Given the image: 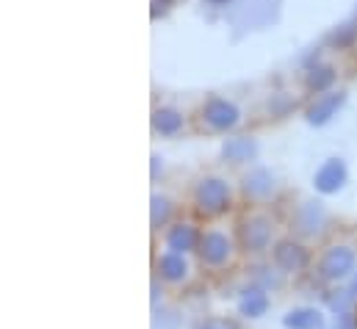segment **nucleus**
Here are the masks:
<instances>
[{
    "mask_svg": "<svg viewBox=\"0 0 357 329\" xmlns=\"http://www.w3.org/2000/svg\"><path fill=\"white\" fill-rule=\"evenodd\" d=\"M230 202H233V191H230V183L222 180V177H202L197 185H194V208L199 216H222L230 211Z\"/></svg>",
    "mask_w": 357,
    "mask_h": 329,
    "instance_id": "f257e3e1",
    "label": "nucleus"
},
{
    "mask_svg": "<svg viewBox=\"0 0 357 329\" xmlns=\"http://www.w3.org/2000/svg\"><path fill=\"white\" fill-rule=\"evenodd\" d=\"M271 236H274V222L266 213H247L241 222H238V230H236V238H238V247L244 249L247 254H261L271 247Z\"/></svg>",
    "mask_w": 357,
    "mask_h": 329,
    "instance_id": "f03ea898",
    "label": "nucleus"
},
{
    "mask_svg": "<svg viewBox=\"0 0 357 329\" xmlns=\"http://www.w3.org/2000/svg\"><path fill=\"white\" fill-rule=\"evenodd\" d=\"M199 119L208 130L225 133V130H233L241 122V111L236 108V102H230L225 97H208L199 108Z\"/></svg>",
    "mask_w": 357,
    "mask_h": 329,
    "instance_id": "7ed1b4c3",
    "label": "nucleus"
},
{
    "mask_svg": "<svg viewBox=\"0 0 357 329\" xmlns=\"http://www.w3.org/2000/svg\"><path fill=\"white\" fill-rule=\"evenodd\" d=\"M233 252H236V244L227 233L222 230H205L202 233V241H199V263L205 268H225L230 260H233Z\"/></svg>",
    "mask_w": 357,
    "mask_h": 329,
    "instance_id": "20e7f679",
    "label": "nucleus"
},
{
    "mask_svg": "<svg viewBox=\"0 0 357 329\" xmlns=\"http://www.w3.org/2000/svg\"><path fill=\"white\" fill-rule=\"evenodd\" d=\"M355 266H357L355 249L347 247V244H335V247H330L321 254V260H319V277L327 280V282H341V280H347L355 271Z\"/></svg>",
    "mask_w": 357,
    "mask_h": 329,
    "instance_id": "39448f33",
    "label": "nucleus"
},
{
    "mask_svg": "<svg viewBox=\"0 0 357 329\" xmlns=\"http://www.w3.org/2000/svg\"><path fill=\"white\" fill-rule=\"evenodd\" d=\"M271 257H274V266H277L280 271H285V274L302 271V268L310 263L307 249L302 247L299 241H294V238H282V241H277L274 249H271Z\"/></svg>",
    "mask_w": 357,
    "mask_h": 329,
    "instance_id": "423d86ee",
    "label": "nucleus"
},
{
    "mask_svg": "<svg viewBox=\"0 0 357 329\" xmlns=\"http://www.w3.org/2000/svg\"><path fill=\"white\" fill-rule=\"evenodd\" d=\"M199 241H202V233L191 224V222H178L167 230L164 236V244H167V252H178V254H191L199 249Z\"/></svg>",
    "mask_w": 357,
    "mask_h": 329,
    "instance_id": "0eeeda50",
    "label": "nucleus"
},
{
    "mask_svg": "<svg viewBox=\"0 0 357 329\" xmlns=\"http://www.w3.org/2000/svg\"><path fill=\"white\" fill-rule=\"evenodd\" d=\"M347 177H349L347 164L341 158H330V161H324V164L319 166L313 183H316V191L319 194H338L347 185Z\"/></svg>",
    "mask_w": 357,
    "mask_h": 329,
    "instance_id": "6e6552de",
    "label": "nucleus"
},
{
    "mask_svg": "<svg viewBox=\"0 0 357 329\" xmlns=\"http://www.w3.org/2000/svg\"><path fill=\"white\" fill-rule=\"evenodd\" d=\"M324 224H327V213H324L321 202H305L294 216V227L302 236H321Z\"/></svg>",
    "mask_w": 357,
    "mask_h": 329,
    "instance_id": "1a4fd4ad",
    "label": "nucleus"
},
{
    "mask_svg": "<svg viewBox=\"0 0 357 329\" xmlns=\"http://www.w3.org/2000/svg\"><path fill=\"white\" fill-rule=\"evenodd\" d=\"M188 260H185V254H178V252H164V254H158L155 257V274L164 280V282H172V285H178V282H185L188 280Z\"/></svg>",
    "mask_w": 357,
    "mask_h": 329,
    "instance_id": "9d476101",
    "label": "nucleus"
},
{
    "mask_svg": "<svg viewBox=\"0 0 357 329\" xmlns=\"http://www.w3.org/2000/svg\"><path fill=\"white\" fill-rule=\"evenodd\" d=\"M344 100H347L344 91H327V94L316 97V102L307 108V119L313 125H324L330 116H335V111L344 105Z\"/></svg>",
    "mask_w": 357,
    "mask_h": 329,
    "instance_id": "9b49d317",
    "label": "nucleus"
},
{
    "mask_svg": "<svg viewBox=\"0 0 357 329\" xmlns=\"http://www.w3.org/2000/svg\"><path fill=\"white\" fill-rule=\"evenodd\" d=\"M244 194H247V199H252V202L268 199V197L274 194V177H271V171H266V169L250 171V174L244 177Z\"/></svg>",
    "mask_w": 357,
    "mask_h": 329,
    "instance_id": "f8f14e48",
    "label": "nucleus"
},
{
    "mask_svg": "<svg viewBox=\"0 0 357 329\" xmlns=\"http://www.w3.org/2000/svg\"><path fill=\"white\" fill-rule=\"evenodd\" d=\"M222 155H225V161H230V164H250V161H255V155H258V144H255V139H250V136L227 139L225 147H222Z\"/></svg>",
    "mask_w": 357,
    "mask_h": 329,
    "instance_id": "ddd939ff",
    "label": "nucleus"
},
{
    "mask_svg": "<svg viewBox=\"0 0 357 329\" xmlns=\"http://www.w3.org/2000/svg\"><path fill=\"white\" fill-rule=\"evenodd\" d=\"M183 128H185V116L180 114L178 108L161 105V108L153 111V130L158 136H178Z\"/></svg>",
    "mask_w": 357,
    "mask_h": 329,
    "instance_id": "4468645a",
    "label": "nucleus"
},
{
    "mask_svg": "<svg viewBox=\"0 0 357 329\" xmlns=\"http://www.w3.org/2000/svg\"><path fill=\"white\" fill-rule=\"evenodd\" d=\"M285 329H324V316L316 307H294L282 316Z\"/></svg>",
    "mask_w": 357,
    "mask_h": 329,
    "instance_id": "2eb2a0df",
    "label": "nucleus"
},
{
    "mask_svg": "<svg viewBox=\"0 0 357 329\" xmlns=\"http://www.w3.org/2000/svg\"><path fill=\"white\" fill-rule=\"evenodd\" d=\"M268 310V296L264 288H247L238 299V313L244 319H261Z\"/></svg>",
    "mask_w": 357,
    "mask_h": 329,
    "instance_id": "dca6fc26",
    "label": "nucleus"
},
{
    "mask_svg": "<svg viewBox=\"0 0 357 329\" xmlns=\"http://www.w3.org/2000/svg\"><path fill=\"white\" fill-rule=\"evenodd\" d=\"M172 213H175V205H172V199H167V197H153V208H150V224H153V230H161V227H167L169 224V219H172Z\"/></svg>",
    "mask_w": 357,
    "mask_h": 329,
    "instance_id": "f3484780",
    "label": "nucleus"
},
{
    "mask_svg": "<svg viewBox=\"0 0 357 329\" xmlns=\"http://www.w3.org/2000/svg\"><path fill=\"white\" fill-rule=\"evenodd\" d=\"M335 81V70L333 67H316L307 72V89L310 91H327Z\"/></svg>",
    "mask_w": 357,
    "mask_h": 329,
    "instance_id": "a211bd4d",
    "label": "nucleus"
},
{
    "mask_svg": "<svg viewBox=\"0 0 357 329\" xmlns=\"http://www.w3.org/2000/svg\"><path fill=\"white\" fill-rule=\"evenodd\" d=\"M199 329H230L227 324H222V321H208V324H202Z\"/></svg>",
    "mask_w": 357,
    "mask_h": 329,
    "instance_id": "6ab92c4d",
    "label": "nucleus"
},
{
    "mask_svg": "<svg viewBox=\"0 0 357 329\" xmlns=\"http://www.w3.org/2000/svg\"><path fill=\"white\" fill-rule=\"evenodd\" d=\"M347 293H349V299H352V305H357V280H355V282H352V288H349Z\"/></svg>",
    "mask_w": 357,
    "mask_h": 329,
    "instance_id": "aec40b11",
    "label": "nucleus"
},
{
    "mask_svg": "<svg viewBox=\"0 0 357 329\" xmlns=\"http://www.w3.org/2000/svg\"><path fill=\"white\" fill-rule=\"evenodd\" d=\"M213 3H219V0H213Z\"/></svg>",
    "mask_w": 357,
    "mask_h": 329,
    "instance_id": "412c9836",
    "label": "nucleus"
}]
</instances>
